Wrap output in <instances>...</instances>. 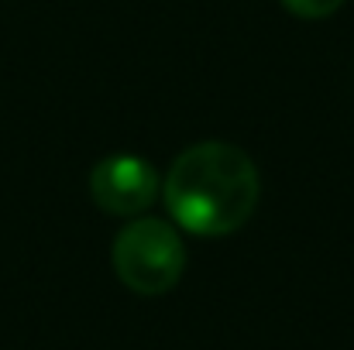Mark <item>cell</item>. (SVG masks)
<instances>
[{
	"mask_svg": "<svg viewBox=\"0 0 354 350\" xmlns=\"http://www.w3.org/2000/svg\"><path fill=\"white\" fill-rule=\"evenodd\" d=\"M261 196V179L244 148L231 141H200L176 155L165 172L162 200L169 217L189 233L224 237L241 231Z\"/></svg>",
	"mask_w": 354,
	"mask_h": 350,
	"instance_id": "obj_1",
	"label": "cell"
},
{
	"mask_svg": "<svg viewBox=\"0 0 354 350\" xmlns=\"http://www.w3.org/2000/svg\"><path fill=\"white\" fill-rule=\"evenodd\" d=\"M114 271L138 295H165L186 271V247L169 220H131L114 240Z\"/></svg>",
	"mask_w": 354,
	"mask_h": 350,
	"instance_id": "obj_2",
	"label": "cell"
},
{
	"mask_svg": "<svg viewBox=\"0 0 354 350\" xmlns=\"http://www.w3.org/2000/svg\"><path fill=\"white\" fill-rule=\"evenodd\" d=\"M158 172L138 155H111L90 172V196L111 217H138L158 200Z\"/></svg>",
	"mask_w": 354,
	"mask_h": 350,
	"instance_id": "obj_3",
	"label": "cell"
},
{
	"mask_svg": "<svg viewBox=\"0 0 354 350\" xmlns=\"http://www.w3.org/2000/svg\"><path fill=\"white\" fill-rule=\"evenodd\" d=\"M344 0H282V7L303 21H320V17H330Z\"/></svg>",
	"mask_w": 354,
	"mask_h": 350,
	"instance_id": "obj_4",
	"label": "cell"
}]
</instances>
